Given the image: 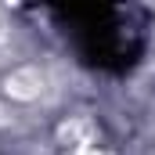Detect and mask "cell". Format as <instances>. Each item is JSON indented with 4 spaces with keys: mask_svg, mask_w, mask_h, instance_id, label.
Masks as SVG:
<instances>
[{
    "mask_svg": "<svg viewBox=\"0 0 155 155\" xmlns=\"http://www.w3.org/2000/svg\"><path fill=\"white\" fill-rule=\"evenodd\" d=\"M0 29H4V22H0Z\"/></svg>",
    "mask_w": 155,
    "mask_h": 155,
    "instance_id": "obj_3",
    "label": "cell"
},
{
    "mask_svg": "<svg viewBox=\"0 0 155 155\" xmlns=\"http://www.w3.org/2000/svg\"><path fill=\"white\" fill-rule=\"evenodd\" d=\"M51 87H54L51 72L40 61H25V65H15L0 76V97L11 105H36L51 94Z\"/></svg>",
    "mask_w": 155,
    "mask_h": 155,
    "instance_id": "obj_1",
    "label": "cell"
},
{
    "mask_svg": "<svg viewBox=\"0 0 155 155\" xmlns=\"http://www.w3.org/2000/svg\"><path fill=\"white\" fill-rule=\"evenodd\" d=\"M58 144L61 148H72V152H83L94 144V123L87 116H69L58 123Z\"/></svg>",
    "mask_w": 155,
    "mask_h": 155,
    "instance_id": "obj_2",
    "label": "cell"
}]
</instances>
